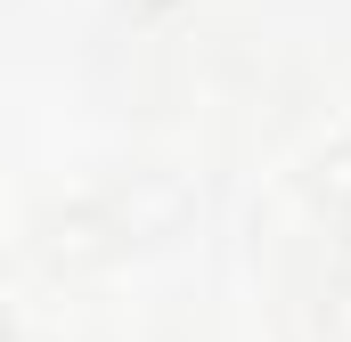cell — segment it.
<instances>
[{
	"label": "cell",
	"instance_id": "cell-1",
	"mask_svg": "<svg viewBox=\"0 0 351 342\" xmlns=\"http://www.w3.org/2000/svg\"><path fill=\"white\" fill-rule=\"evenodd\" d=\"M327 187H335V196L351 204V155H335V163H327Z\"/></svg>",
	"mask_w": 351,
	"mask_h": 342
},
{
	"label": "cell",
	"instance_id": "cell-2",
	"mask_svg": "<svg viewBox=\"0 0 351 342\" xmlns=\"http://www.w3.org/2000/svg\"><path fill=\"white\" fill-rule=\"evenodd\" d=\"M139 8H172V0H139Z\"/></svg>",
	"mask_w": 351,
	"mask_h": 342
},
{
	"label": "cell",
	"instance_id": "cell-3",
	"mask_svg": "<svg viewBox=\"0 0 351 342\" xmlns=\"http://www.w3.org/2000/svg\"><path fill=\"white\" fill-rule=\"evenodd\" d=\"M0 342H8V318H0Z\"/></svg>",
	"mask_w": 351,
	"mask_h": 342
}]
</instances>
